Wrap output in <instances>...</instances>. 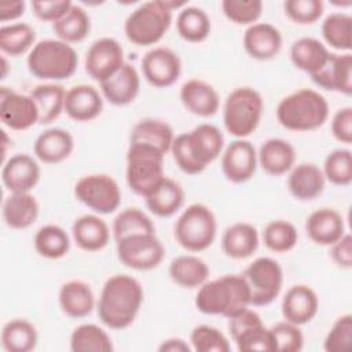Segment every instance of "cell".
Returning <instances> with one entry per match:
<instances>
[{"mask_svg":"<svg viewBox=\"0 0 352 352\" xmlns=\"http://www.w3.org/2000/svg\"><path fill=\"white\" fill-rule=\"evenodd\" d=\"M144 300L140 282L126 274H116L106 279L98 301L100 322L113 330L129 327Z\"/></svg>","mask_w":352,"mask_h":352,"instance_id":"obj_1","label":"cell"},{"mask_svg":"<svg viewBox=\"0 0 352 352\" xmlns=\"http://www.w3.org/2000/svg\"><path fill=\"white\" fill-rule=\"evenodd\" d=\"M224 150V135L213 124H199L190 132L175 136L170 153L177 168L187 175H198L217 160Z\"/></svg>","mask_w":352,"mask_h":352,"instance_id":"obj_2","label":"cell"},{"mask_svg":"<svg viewBox=\"0 0 352 352\" xmlns=\"http://www.w3.org/2000/svg\"><path fill=\"white\" fill-rule=\"evenodd\" d=\"M195 307L205 315H220L228 319L250 307V293L242 275H223L198 287Z\"/></svg>","mask_w":352,"mask_h":352,"instance_id":"obj_3","label":"cell"},{"mask_svg":"<svg viewBox=\"0 0 352 352\" xmlns=\"http://www.w3.org/2000/svg\"><path fill=\"white\" fill-rule=\"evenodd\" d=\"M187 3L168 0H151L136 7L124 22L125 37L138 47H148L162 40L172 25L175 8Z\"/></svg>","mask_w":352,"mask_h":352,"instance_id":"obj_4","label":"cell"},{"mask_svg":"<svg viewBox=\"0 0 352 352\" xmlns=\"http://www.w3.org/2000/svg\"><path fill=\"white\" fill-rule=\"evenodd\" d=\"M329 118V103L326 98L311 88L297 89L276 106L278 122L296 132H309L320 128Z\"/></svg>","mask_w":352,"mask_h":352,"instance_id":"obj_5","label":"cell"},{"mask_svg":"<svg viewBox=\"0 0 352 352\" xmlns=\"http://www.w3.org/2000/svg\"><path fill=\"white\" fill-rule=\"evenodd\" d=\"M26 65L29 72L40 80L62 81L76 73L78 56L70 44L59 38H45L34 44Z\"/></svg>","mask_w":352,"mask_h":352,"instance_id":"obj_6","label":"cell"},{"mask_svg":"<svg viewBox=\"0 0 352 352\" xmlns=\"http://www.w3.org/2000/svg\"><path fill=\"white\" fill-rule=\"evenodd\" d=\"M264 100L252 87H239L231 91L223 104V124L226 131L236 139L252 135L261 120Z\"/></svg>","mask_w":352,"mask_h":352,"instance_id":"obj_7","label":"cell"},{"mask_svg":"<svg viewBox=\"0 0 352 352\" xmlns=\"http://www.w3.org/2000/svg\"><path fill=\"white\" fill-rule=\"evenodd\" d=\"M173 234L176 242L187 252L198 253L212 246L217 235L213 210L199 202L188 205L177 217Z\"/></svg>","mask_w":352,"mask_h":352,"instance_id":"obj_8","label":"cell"},{"mask_svg":"<svg viewBox=\"0 0 352 352\" xmlns=\"http://www.w3.org/2000/svg\"><path fill=\"white\" fill-rule=\"evenodd\" d=\"M165 154L154 147L129 143L126 150L125 179L128 187L140 197H147L164 179Z\"/></svg>","mask_w":352,"mask_h":352,"instance_id":"obj_9","label":"cell"},{"mask_svg":"<svg viewBox=\"0 0 352 352\" xmlns=\"http://www.w3.org/2000/svg\"><path fill=\"white\" fill-rule=\"evenodd\" d=\"M241 275L248 285L250 305L253 307L270 305L280 294L283 286V270L272 257H257Z\"/></svg>","mask_w":352,"mask_h":352,"instance_id":"obj_10","label":"cell"},{"mask_svg":"<svg viewBox=\"0 0 352 352\" xmlns=\"http://www.w3.org/2000/svg\"><path fill=\"white\" fill-rule=\"evenodd\" d=\"M74 197L96 214H110L121 204L118 183L104 173H91L78 179L74 184Z\"/></svg>","mask_w":352,"mask_h":352,"instance_id":"obj_11","label":"cell"},{"mask_svg":"<svg viewBox=\"0 0 352 352\" xmlns=\"http://www.w3.org/2000/svg\"><path fill=\"white\" fill-rule=\"evenodd\" d=\"M228 331L238 351H275L270 329L264 324L261 316L249 307L228 318Z\"/></svg>","mask_w":352,"mask_h":352,"instance_id":"obj_12","label":"cell"},{"mask_svg":"<svg viewBox=\"0 0 352 352\" xmlns=\"http://www.w3.org/2000/svg\"><path fill=\"white\" fill-rule=\"evenodd\" d=\"M117 257L128 268L150 271L157 268L165 256V248L154 234H136L116 242Z\"/></svg>","mask_w":352,"mask_h":352,"instance_id":"obj_13","label":"cell"},{"mask_svg":"<svg viewBox=\"0 0 352 352\" xmlns=\"http://www.w3.org/2000/svg\"><path fill=\"white\" fill-rule=\"evenodd\" d=\"M124 63V48L113 37L95 40L85 54V72L99 84L117 73Z\"/></svg>","mask_w":352,"mask_h":352,"instance_id":"obj_14","label":"cell"},{"mask_svg":"<svg viewBox=\"0 0 352 352\" xmlns=\"http://www.w3.org/2000/svg\"><path fill=\"white\" fill-rule=\"evenodd\" d=\"M142 73L144 80L155 88L173 85L182 74L180 56L168 47H154L142 58Z\"/></svg>","mask_w":352,"mask_h":352,"instance_id":"obj_15","label":"cell"},{"mask_svg":"<svg viewBox=\"0 0 352 352\" xmlns=\"http://www.w3.org/2000/svg\"><path fill=\"white\" fill-rule=\"evenodd\" d=\"M221 172L231 183L250 180L257 169V151L246 139H235L221 153Z\"/></svg>","mask_w":352,"mask_h":352,"instance_id":"obj_16","label":"cell"},{"mask_svg":"<svg viewBox=\"0 0 352 352\" xmlns=\"http://www.w3.org/2000/svg\"><path fill=\"white\" fill-rule=\"evenodd\" d=\"M0 120L12 131H26L38 124V111L33 98L7 87L0 89Z\"/></svg>","mask_w":352,"mask_h":352,"instance_id":"obj_17","label":"cell"},{"mask_svg":"<svg viewBox=\"0 0 352 352\" xmlns=\"http://www.w3.org/2000/svg\"><path fill=\"white\" fill-rule=\"evenodd\" d=\"M40 165L29 154L18 153L3 164L1 182L10 192H30L40 182Z\"/></svg>","mask_w":352,"mask_h":352,"instance_id":"obj_18","label":"cell"},{"mask_svg":"<svg viewBox=\"0 0 352 352\" xmlns=\"http://www.w3.org/2000/svg\"><path fill=\"white\" fill-rule=\"evenodd\" d=\"M319 298L308 285H293L282 297L280 311L285 320L297 326L309 323L318 314Z\"/></svg>","mask_w":352,"mask_h":352,"instance_id":"obj_19","label":"cell"},{"mask_svg":"<svg viewBox=\"0 0 352 352\" xmlns=\"http://www.w3.org/2000/svg\"><path fill=\"white\" fill-rule=\"evenodd\" d=\"M311 80L323 89L349 96L352 94V54L331 52L327 62L311 76Z\"/></svg>","mask_w":352,"mask_h":352,"instance_id":"obj_20","label":"cell"},{"mask_svg":"<svg viewBox=\"0 0 352 352\" xmlns=\"http://www.w3.org/2000/svg\"><path fill=\"white\" fill-rule=\"evenodd\" d=\"M242 44L250 58L256 60H270L280 52L283 38L280 30L274 25L256 22L245 30Z\"/></svg>","mask_w":352,"mask_h":352,"instance_id":"obj_21","label":"cell"},{"mask_svg":"<svg viewBox=\"0 0 352 352\" xmlns=\"http://www.w3.org/2000/svg\"><path fill=\"white\" fill-rule=\"evenodd\" d=\"M99 91L109 103L114 106H126L139 95V72L133 65L125 62L117 73L99 84Z\"/></svg>","mask_w":352,"mask_h":352,"instance_id":"obj_22","label":"cell"},{"mask_svg":"<svg viewBox=\"0 0 352 352\" xmlns=\"http://www.w3.org/2000/svg\"><path fill=\"white\" fill-rule=\"evenodd\" d=\"M180 102L187 111L198 117H212L220 106L214 87L201 78H190L180 87Z\"/></svg>","mask_w":352,"mask_h":352,"instance_id":"obj_23","label":"cell"},{"mask_svg":"<svg viewBox=\"0 0 352 352\" xmlns=\"http://www.w3.org/2000/svg\"><path fill=\"white\" fill-rule=\"evenodd\" d=\"M305 232L314 243L330 246L345 234L344 217L333 208H319L307 217Z\"/></svg>","mask_w":352,"mask_h":352,"instance_id":"obj_24","label":"cell"},{"mask_svg":"<svg viewBox=\"0 0 352 352\" xmlns=\"http://www.w3.org/2000/svg\"><path fill=\"white\" fill-rule=\"evenodd\" d=\"M103 110L100 91L88 84H77L66 91L65 113L74 121L87 122L95 120Z\"/></svg>","mask_w":352,"mask_h":352,"instance_id":"obj_25","label":"cell"},{"mask_svg":"<svg viewBox=\"0 0 352 352\" xmlns=\"http://www.w3.org/2000/svg\"><path fill=\"white\" fill-rule=\"evenodd\" d=\"M74 150V139L67 129L48 128L41 132L33 144L34 155L44 164H59L70 157Z\"/></svg>","mask_w":352,"mask_h":352,"instance_id":"obj_26","label":"cell"},{"mask_svg":"<svg viewBox=\"0 0 352 352\" xmlns=\"http://www.w3.org/2000/svg\"><path fill=\"white\" fill-rule=\"evenodd\" d=\"M326 186L322 169L312 162H301L289 170L287 190L298 201H312L318 198Z\"/></svg>","mask_w":352,"mask_h":352,"instance_id":"obj_27","label":"cell"},{"mask_svg":"<svg viewBox=\"0 0 352 352\" xmlns=\"http://www.w3.org/2000/svg\"><path fill=\"white\" fill-rule=\"evenodd\" d=\"M257 162L265 173L280 176L296 165V150L290 142L282 138H271L260 146Z\"/></svg>","mask_w":352,"mask_h":352,"instance_id":"obj_28","label":"cell"},{"mask_svg":"<svg viewBox=\"0 0 352 352\" xmlns=\"http://www.w3.org/2000/svg\"><path fill=\"white\" fill-rule=\"evenodd\" d=\"M72 238L81 250L98 252L109 243L110 228L100 216L88 213L74 220L72 224Z\"/></svg>","mask_w":352,"mask_h":352,"instance_id":"obj_29","label":"cell"},{"mask_svg":"<svg viewBox=\"0 0 352 352\" xmlns=\"http://www.w3.org/2000/svg\"><path fill=\"white\" fill-rule=\"evenodd\" d=\"M58 302L66 316L81 319L94 311L95 294L87 282L81 279H72L60 286Z\"/></svg>","mask_w":352,"mask_h":352,"instance_id":"obj_30","label":"cell"},{"mask_svg":"<svg viewBox=\"0 0 352 352\" xmlns=\"http://www.w3.org/2000/svg\"><path fill=\"white\" fill-rule=\"evenodd\" d=\"M260 236L257 228L246 221L228 226L221 235V250L227 257L243 260L250 257L258 248Z\"/></svg>","mask_w":352,"mask_h":352,"instance_id":"obj_31","label":"cell"},{"mask_svg":"<svg viewBox=\"0 0 352 352\" xmlns=\"http://www.w3.org/2000/svg\"><path fill=\"white\" fill-rule=\"evenodd\" d=\"M38 212L40 205L32 192H10L1 208L3 220L12 230H25L33 226Z\"/></svg>","mask_w":352,"mask_h":352,"instance_id":"obj_32","label":"cell"},{"mask_svg":"<svg viewBox=\"0 0 352 352\" xmlns=\"http://www.w3.org/2000/svg\"><path fill=\"white\" fill-rule=\"evenodd\" d=\"M289 54L296 69L312 76L323 67L331 52L315 37H300L290 45Z\"/></svg>","mask_w":352,"mask_h":352,"instance_id":"obj_33","label":"cell"},{"mask_svg":"<svg viewBox=\"0 0 352 352\" xmlns=\"http://www.w3.org/2000/svg\"><path fill=\"white\" fill-rule=\"evenodd\" d=\"M173 139L175 133L172 126L158 118L140 120L129 135V143L154 147L165 155L170 151Z\"/></svg>","mask_w":352,"mask_h":352,"instance_id":"obj_34","label":"cell"},{"mask_svg":"<svg viewBox=\"0 0 352 352\" xmlns=\"http://www.w3.org/2000/svg\"><path fill=\"white\" fill-rule=\"evenodd\" d=\"M147 209L157 217L173 216L184 204V190L173 179L166 177L144 197Z\"/></svg>","mask_w":352,"mask_h":352,"instance_id":"obj_35","label":"cell"},{"mask_svg":"<svg viewBox=\"0 0 352 352\" xmlns=\"http://www.w3.org/2000/svg\"><path fill=\"white\" fill-rule=\"evenodd\" d=\"M208 264L195 254H182L169 263V278L183 289H198L208 280Z\"/></svg>","mask_w":352,"mask_h":352,"instance_id":"obj_36","label":"cell"},{"mask_svg":"<svg viewBox=\"0 0 352 352\" xmlns=\"http://www.w3.org/2000/svg\"><path fill=\"white\" fill-rule=\"evenodd\" d=\"M37 111H38V124L48 125L59 118L65 111V98L66 91L60 84L56 82H44L33 88L30 92Z\"/></svg>","mask_w":352,"mask_h":352,"instance_id":"obj_37","label":"cell"},{"mask_svg":"<svg viewBox=\"0 0 352 352\" xmlns=\"http://www.w3.org/2000/svg\"><path fill=\"white\" fill-rule=\"evenodd\" d=\"M1 346L7 352H30L37 346L38 333L33 323L26 319H11L3 326Z\"/></svg>","mask_w":352,"mask_h":352,"instance_id":"obj_38","label":"cell"},{"mask_svg":"<svg viewBox=\"0 0 352 352\" xmlns=\"http://www.w3.org/2000/svg\"><path fill=\"white\" fill-rule=\"evenodd\" d=\"M176 29L184 41L195 44L209 37L212 23L205 10L195 6H186L177 14Z\"/></svg>","mask_w":352,"mask_h":352,"instance_id":"obj_39","label":"cell"},{"mask_svg":"<svg viewBox=\"0 0 352 352\" xmlns=\"http://www.w3.org/2000/svg\"><path fill=\"white\" fill-rule=\"evenodd\" d=\"M52 30L59 40L72 45L87 38L91 32V18L81 6L73 4L66 15L52 23Z\"/></svg>","mask_w":352,"mask_h":352,"instance_id":"obj_40","label":"cell"},{"mask_svg":"<svg viewBox=\"0 0 352 352\" xmlns=\"http://www.w3.org/2000/svg\"><path fill=\"white\" fill-rule=\"evenodd\" d=\"M33 245L41 257L58 260L69 253L70 236L60 226L45 224L37 230Z\"/></svg>","mask_w":352,"mask_h":352,"instance_id":"obj_41","label":"cell"},{"mask_svg":"<svg viewBox=\"0 0 352 352\" xmlns=\"http://www.w3.org/2000/svg\"><path fill=\"white\" fill-rule=\"evenodd\" d=\"M69 345L73 352H111L114 349L107 331L95 323L78 324L70 334Z\"/></svg>","mask_w":352,"mask_h":352,"instance_id":"obj_42","label":"cell"},{"mask_svg":"<svg viewBox=\"0 0 352 352\" xmlns=\"http://www.w3.org/2000/svg\"><path fill=\"white\" fill-rule=\"evenodd\" d=\"M36 44V30L26 22H15L0 28V50L10 56L30 52Z\"/></svg>","mask_w":352,"mask_h":352,"instance_id":"obj_43","label":"cell"},{"mask_svg":"<svg viewBox=\"0 0 352 352\" xmlns=\"http://www.w3.org/2000/svg\"><path fill=\"white\" fill-rule=\"evenodd\" d=\"M322 37L327 45L341 52H351L352 48V16L346 12L329 14L320 26Z\"/></svg>","mask_w":352,"mask_h":352,"instance_id":"obj_44","label":"cell"},{"mask_svg":"<svg viewBox=\"0 0 352 352\" xmlns=\"http://www.w3.org/2000/svg\"><path fill=\"white\" fill-rule=\"evenodd\" d=\"M114 241H120L136 234H154L155 226L150 216L138 208H126L121 210L113 220L111 226Z\"/></svg>","mask_w":352,"mask_h":352,"instance_id":"obj_45","label":"cell"},{"mask_svg":"<svg viewBox=\"0 0 352 352\" xmlns=\"http://www.w3.org/2000/svg\"><path fill=\"white\" fill-rule=\"evenodd\" d=\"M297 228L287 220H272L264 227L263 242L265 248L274 253H286L292 250L297 245Z\"/></svg>","mask_w":352,"mask_h":352,"instance_id":"obj_46","label":"cell"},{"mask_svg":"<svg viewBox=\"0 0 352 352\" xmlns=\"http://www.w3.org/2000/svg\"><path fill=\"white\" fill-rule=\"evenodd\" d=\"M322 172L326 182L341 187L349 186L352 183V151L349 148L330 151L324 158Z\"/></svg>","mask_w":352,"mask_h":352,"instance_id":"obj_47","label":"cell"},{"mask_svg":"<svg viewBox=\"0 0 352 352\" xmlns=\"http://www.w3.org/2000/svg\"><path fill=\"white\" fill-rule=\"evenodd\" d=\"M190 345L195 352H228L231 349L227 337L210 324H198L191 330Z\"/></svg>","mask_w":352,"mask_h":352,"instance_id":"obj_48","label":"cell"},{"mask_svg":"<svg viewBox=\"0 0 352 352\" xmlns=\"http://www.w3.org/2000/svg\"><path fill=\"white\" fill-rule=\"evenodd\" d=\"M224 16L235 25H253L263 14L261 0H223L220 3Z\"/></svg>","mask_w":352,"mask_h":352,"instance_id":"obj_49","label":"cell"},{"mask_svg":"<svg viewBox=\"0 0 352 352\" xmlns=\"http://www.w3.org/2000/svg\"><path fill=\"white\" fill-rule=\"evenodd\" d=\"M275 351L279 352H300L304 346V334L300 326L282 320L270 327Z\"/></svg>","mask_w":352,"mask_h":352,"instance_id":"obj_50","label":"cell"},{"mask_svg":"<svg viewBox=\"0 0 352 352\" xmlns=\"http://www.w3.org/2000/svg\"><path fill=\"white\" fill-rule=\"evenodd\" d=\"M283 11L297 25H312L322 18L324 6L322 0H286Z\"/></svg>","mask_w":352,"mask_h":352,"instance_id":"obj_51","label":"cell"},{"mask_svg":"<svg viewBox=\"0 0 352 352\" xmlns=\"http://www.w3.org/2000/svg\"><path fill=\"white\" fill-rule=\"evenodd\" d=\"M352 341V315L345 314L336 319L330 330L327 331L323 349L326 352H342L351 346Z\"/></svg>","mask_w":352,"mask_h":352,"instance_id":"obj_52","label":"cell"},{"mask_svg":"<svg viewBox=\"0 0 352 352\" xmlns=\"http://www.w3.org/2000/svg\"><path fill=\"white\" fill-rule=\"evenodd\" d=\"M70 0H34L32 1V10L37 19L43 22L55 23L72 8Z\"/></svg>","mask_w":352,"mask_h":352,"instance_id":"obj_53","label":"cell"},{"mask_svg":"<svg viewBox=\"0 0 352 352\" xmlns=\"http://www.w3.org/2000/svg\"><path fill=\"white\" fill-rule=\"evenodd\" d=\"M331 135L336 140L351 144L352 142V107L344 106L338 109L331 118Z\"/></svg>","mask_w":352,"mask_h":352,"instance_id":"obj_54","label":"cell"},{"mask_svg":"<svg viewBox=\"0 0 352 352\" xmlns=\"http://www.w3.org/2000/svg\"><path fill=\"white\" fill-rule=\"evenodd\" d=\"M330 257L333 263L342 268L351 270L352 268V236L351 234L345 232L338 241L330 245Z\"/></svg>","mask_w":352,"mask_h":352,"instance_id":"obj_55","label":"cell"},{"mask_svg":"<svg viewBox=\"0 0 352 352\" xmlns=\"http://www.w3.org/2000/svg\"><path fill=\"white\" fill-rule=\"evenodd\" d=\"M25 1L15 0V1H1L0 3V21L1 22H12L19 19L25 14Z\"/></svg>","mask_w":352,"mask_h":352,"instance_id":"obj_56","label":"cell"},{"mask_svg":"<svg viewBox=\"0 0 352 352\" xmlns=\"http://www.w3.org/2000/svg\"><path fill=\"white\" fill-rule=\"evenodd\" d=\"M160 352H191V345L179 337H170L161 342L158 346Z\"/></svg>","mask_w":352,"mask_h":352,"instance_id":"obj_57","label":"cell"},{"mask_svg":"<svg viewBox=\"0 0 352 352\" xmlns=\"http://www.w3.org/2000/svg\"><path fill=\"white\" fill-rule=\"evenodd\" d=\"M1 67H3L1 78H6V76H7V60H6V56H1Z\"/></svg>","mask_w":352,"mask_h":352,"instance_id":"obj_58","label":"cell"}]
</instances>
